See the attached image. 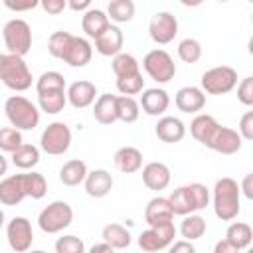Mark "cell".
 Masks as SVG:
<instances>
[{"label": "cell", "mask_w": 253, "mask_h": 253, "mask_svg": "<svg viewBox=\"0 0 253 253\" xmlns=\"http://www.w3.org/2000/svg\"><path fill=\"white\" fill-rule=\"evenodd\" d=\"M192 136L204 146L219 154H235L241 148V134L229 126H221L211 115H198L190 123Z\"/></svg>", "instance_id": "cell-1"}, {"label": "cell", "mask_w": 253, "mask_h": 253, "mask_svg": "<svg viewBox=\"0 0 253 253\" xmlns=\"http://www.w3.org/2000/svg\"><path fill=\"white\" fill-rule=\"evenodd\" d=\"M241 192L233 178H219L213 186V211L221 221H231L239 213Z\"/></svg>", "instance_id": "cell-2"}, {"label": "cell", "mask_w": 253, "mask_h": 253, "mask_svg": "<svg viewBox=\"0 0 253 253\" xmlns=\"http://www.w3.org/2000/svg\"><path fill=\"white\" fill-rule=\"evenodd\" d=\"M0 81L12 91H26L32 87V71L22 55L0 53Z\"/></svg>", "instance_id": "cell-3"}, {"label": "cell", "mask_w": 253, "mask_h": 253, "mask_svg": "<svg viewBox=\"0 0 253 253\" xmlns=\"http://www.w3.org/2000/svg\"><path fill=\"white\" fill-rule=\"evenodd\" d=\"M4 111H6V117H8L10 125L20 128V130H34L40 123L38 107L22 95L8 97L6 103H4Z\"/></svg>", "instance_id": "cell-4"}, {"label": "cell", "mask_w": 253, "mask_h": 253, "mask_svg": "<svg viewBox=\"0 0 253 253\" xmlns=\"http://www.w3.org/2000/svg\"><path fill=\"white\" fill-rule=\"evenodd\" d=\"M73 221V210L67 202L55 200L49 206H45L38 215V225L45 233H59L65 227H69Z\"/></svg>", "instance_id": "cell-5"}, {"label": "cell", "mask_w": 253, "mask_h": 253, "mask_svg": "<svg viewBox=\"0 0 253 253\" xmlns=\"http://www.w3.org/2000/svg\"><path fill=\"white\" fill-rule=\"evenodd\" d=\"M2 36H4V43L8 47V53H16V55L24 57L32 47V28L22 18H14V20L6 22Z\"/></svg>", "instance_id": "cell-6"}, {"label": "cell", "mask_w": 253, "mask_h": 253, "mask_svg": "<svg viewBox=\"0 0 253 253\" xmlns=\"http://www.w3.org/2000/svg\"><path fill=\"white\" fill-rule=\"evenodd\" d=\"M237 85V71L229 65H217L202 75V91L210 95H225Z\"/></svg>", "instance_id": "cell-7"}, {"label": "cell", "mask_w": 253, "mask_h": 253, "mask_svg": "<svg viewBox=\"0 0 253 253\" xmlns=\"http://www.w3.org/2000/svg\"><path fill=\"white\" fill-rule=\"evenodd\" d=\"M40 146L43 152L51 154V156H59V154H65L71 146V130L65 123L61 121H55L51 125H47L42 132V138H40Z\"/></svg>", "instance_id": "cell-8"}, {"label": "cell", "mask_w": 253, "mask_h": 253, "mask_svg": "<svg viewBox=\"0 0 253 253\" xmlns=\"http://www.w3.org/2000/svg\"><path fill=\"white\" fill-rule=\"evenodd\" d=\"M142 67L158 83H168L176 75V63L164 49H150L142 59Z\"/></svg>", "instance_id": "cell-9"}, {"label": "cell", "mask_w": 253, "mask_h": 253, "mask_svg": "<svg viewBox=\"0 0 253 253\" xmlns=\"http://www.w3.org/2000/svg\"><path fill=\"white\" fill-rule=\"evenodd\" d=\"M174 237H176L174 221H166L160 225H150L146 231H142L138 235V245L142 251L154 253V251H162V249L170 247Z\"/></svg>", "instance_id": "cell-10"}, {"label": "cell", "mask_w": 253, "mask_h": 253, "mask_svg": "<svg viewBox=\"0 0 253 253\" xmlns=\"http://www.w3.org/2000/svg\"><path fill=\"white\" fill-rule=\"evenodd\" d=\"M6 239H8V245L22 253V251H28L32 247V241H34V231H32V223L22 217V215H16L10 219L8 227H6Z\"/></svg>", "instance_id": "cell-11"}, {"label": "cell", "mask_w": 253, "mask_h": 253, "mask_svg": "<svg viewBox=\"0 0 253 253\" xmlns=\"http://www.w3.org/2000/svg\"><path fill=\"white\" fill-rule=\"evenodd\" d=\"M148 32H150V38L152 42L160 43V45H166L170 43L176 34H178V20L174 14L170 12H156L150 20V26H148Z\"/></svg>", "instance_id": "cell-12"}, {"label": "cell", "mask_w": 253, "mask_h": 253, "mask_svg": "<svg viewBox=\"0 0 253 253\" xmlns=\"http://www.w3.org/2000/svg\"><path fill=\"white\" fill-rule=\"evenodd\" d=\"M93 57V47L91 43L85 40V38H79V36H71L61 59L71 65V67H85Z\"/></svg>", "instance_id": "cell-13"}, {"label": "cell", "mask_w": 253, "mask_h": 253, "mask_svg": "<svg viewBox=\"0 0 253 253\" xmlns=\"http://www.w3.org/2000/svg\"><path fill=\"white\" fill-rule=\"evenodd\" d=\"M142 182L148 190H166L170 184V168L164 162H148L142 168Z\"/></svg>", "instance_id": "cell-14"}, {"label": "cell", "mask_w": 253, "mask_h": 253, "mask_svg": "<svg viewBox=\"0 0 253 253\" xmlns=\"http://www.w3.org/2000/svg\"><path fill=\"white\" fill-rule=\"evenodd\" d=\"M28 194H26V186H24V174H14L0 182V204L16 206Z\"/></svg>", "instance_id": "cell-15"}, {"label": "cell", "mask_w": 253, "mask_h": 253, "mask_svg": "<svg viewBox=\"0 0 253 253\" xmlns=\"http://www.w3.org/2000/svg\"><path fill=\"white\" fill-rule=\"evenodd\" d=\"M123 42H125L123 32H121L117 26L109 24V26L95 38V49H97L101 55H117V53L123 49Z\"/></svg>", "instance_id": "cell-16"}, {"label": "cell", "mask_w": 253, "mask_h": 253, "mask_svg": "<svg viewBox=\"0 0 253 253\" xmlns=\"http://www.w3.org/2000/svg\"><path fill=\"white\" fill-rule=\"evenodd\" d=\"M83 184H85V192L91 198H105L113 188V176L107 170L97 168V170L87 172Z\"/></svg>", "instance_id": "cell-17"}, {"label": "cell", "mask_w": 253, "mask_h": 253, "mask_svg": "<svg viewBox=\"0 0 253 253\" xmlns=\"http://www.w3.org/2000/svg\"><path fill=\"white\" fill-rule=\"evenodd\" d=\"M95 95H97V87H95V83L85 81V79L71 83L69 89H67V101H69L75 109H85V107L93 105Z\"/></svg>", "instance_id": "cell-18"}, {"label": "cell", "mask_w": 253, "mask_h": 253, "mask_svg": "<svg viewBox=\"0 0 253 253\" xmlns=\"http://www.w3.org/2000/svg\"><path fill=\"white\" fill-rule=\"evenodd\" d=\"M138 105L142 107V111H144L146 115H150V117H158V115H162V113L168 109V105H170V97H168V93H166L164 89L154 87V89H146V91H142V95H140V103H138Z\"/></svg>", "instance_id": "cell-19"}, {"label": "cell", "mask_w": 253, "mask_h": 253, "mask_svg": "<svg viewBox=\"0 0 253 253\" xmlns=\"http://www.w3.org/2000/svg\"><path fill=\"white\" fill-rule=\"evenodd\" d=\"M144 219L148 225H160V223H166V221H174V211H172V206L168 202V198H152L148 204H146V210H144Z\"/></svg>", "instance_id": "cell-20"}, {"label": "cell", "mask_w": 253, "mask_h": 253, "mask_svg": "<svg viewBox=\"0 0 253 253\" xmlns=\"http://www.w3.org/2000/svg\"><path fill=\"white\" fill-rule=\"evenodd\" d=\"M174 103L182 113H198L206 105V95L200 87H182L176 93Z\"/></svg>", "instance_id": "cell-21"}, {"label": "cell", "mask_w": 253, "mask_h": 253, "mask_svg": "<svg viewBox=\"0 0 253 253\" xmlns=\"http://www.w3.org/2000/svg\"><path fill=\"white\" fill-rule=\"evenodd\" d=\"M156 136L162 140V142H168V144H174V142H180L186 134V126L180 119L176 117H162L158 123H156V128H154Z\"/></svg>", "instance_id": "cell-22"}, {"label": "cell", "mask_w": 253, "mask_h": 253, "mask_svg": "<svg viewBox=\"0 0 253 253\" xmlns=\"http://www.w3.org/2000/svg\"><path fill=\"white\" fill-rule=\"evenodd\" d=\"M115 166L123 174H132L142 168V152L134 146H123L115 152Z\"/></svg>", "instance_id": "cell-23"}, {"label": "cell", "mask_w": 253, "mask_h": 253, "mask_svg": "<svg viewBox=\"0 0 253 253\" xmlns=\"http://www.w3.org/2000/svg\"><path fill=\"white\" fill-rule=\"evenodd\" d=\"M93 117L101 125H113L117 121V95L105 93L95 101L93 107Z\"/></svg>", "instance_id": "cell-24"}, {"label": "cell", "mask_w": 253, "mask_h": 253, "mask_svg": "<svg viewBox=\"0 0 253 253\" xmlns=\"http://www.w3.org/2000/svg\"><path fill=\"white\" fill-rule=\"evenodd\" d=\"M38 103H40L42 111H45L47 115H55V113L63 111V107L67 103V93H65V89L40 91L38 93Z\"/></svg>", "instance_id": "cell-25"}, {"label": "cell", "mask_w": 253, "mask_h": 253, "mask_svg": "<svg viewBox=\"0 0 253 253\" xmlns=\"http://www.w3.org/2000/svg\"><path fill=\"white\" fill-rule=\"evenodd\" d=\"M87 176V164L79 158L67 160L59 170V180L65 186H79Z\"/></svg>", "instance_id": "cell-26"}, {"label": "cell", "mask_w": 253, "mask_h": 253, "mask_svg": "<svg viewBox=\"0 0 253 253\" xmlns=\"http://www.w3.org/2000/svg\"><path fill=\"white\" fill-rule=\"evenodd\" d=\"M225 239H227V241H229L237 251H241V249H245V247H249V245H251L253 229H251V225H249V223L233 221V223L227 227V231H225Z\"/></svg>", "instance_id": "cell-27"}, {"label": "cell", "mask_w": 253, "mask_h": 253, "mask_svg": "<svg viewBox=\"0 0 253 253\" xmlns=\"http://www.w3.org/2000/svg\"><path fill=\"white\" fill-rule=\"evenodd\" d=\"M103 241H107L113 249H126L132 241L130 231L121 223H107L103 227Z\"/></svg>", "instance_id": "cell-28"}, {"label": "cell", "mask_w": 253, "mask_h": 253, "mask_svg": "<svg viewBox=\"0 0 253 253\" xmlns=\"http://www.w3.org/2000/svg\"><path fill=\"white\" fill-rule=\"evenodd\" d=\"M111 24L109 16L103 12V10H87L83 14V20H81V26H83V32L89 36V38H97L107 26Z\"/></svg>", "instance_id": "cell-29"}, {"label": "cell", "mask_w": 253, "mask_h": 253, "mask_svg": "<svg viewBox=\"0 0 253 253\" xmlns=\"http://www.w3.org/2000/svg\"><path fill=\"white\" fill-rule=\"evenodd\" d=\"M12 162L14 166L22 168V170H30L40 162V150L34 144H26L22 142L14 152H12Z\"/></svg>", "instance_id": "cell-30"}, {"label": "cell", "mask_w": 253, "mask_h": 253, "mask_svg": "<svg viewBox=\"0 0 253 253\" xmlns=\"http://www.w3.org/2000/svg\"><path fill=\"white\" fill-rule=\"evenodd\" d=\"M140 115V105L132 95H121L117 97V121L123 123H134Z\"/></svg>", "instance_id": "cell-31"}, {"label": "cell", "mask_w": 253, "mask_h": 253, "mask_svg": "<svg viewBox=\"0 0 253 253\" xmlns=\"http://www.w3.org/2000/svg\"><path fill=\"white\" fill-rule=\"evenodd\" d=\"M134 2L132 0H109V8H107V16L109 20L117 22V24H125L130 22L134 16Z\"/></svg>", "instance_id": "cell-32"}, {"label": "cell", "mask_w": 253, "mask_h": 253, "mask_svg": "<svg viewBox=\"0 0 253 253\" xmlns=\"http://www.w3.org/2000/svg\"><path fill=\"white\" fill-rule=\"evenodd\" d=\"M180 233L188 241L200 239L206 233V219L202 215H196V213H186L182 219V225H180Z\"/></svg>", "instance_id": "cell-33"}, {"label": "cell", "mask_w": 253, "mask_h": 253, "mask_svg": "<svg viewBox=\"0 0 253 253\" xmlns=\"http://www.w3.org/2000/svg\"><path fill=\"white\" fill-rule=\"evenodd\" d=\"M138 65H140V63L136 61V57L130 55V53L119 51L117 55H113V73H115L117 77H123V75H130V73L140 71Z\"/></svg>", "instance_id": "cell-34"}, {"label": "cell", "mask_w": 253, "mask_h": 253, "mask_svg": "<svg viewBox=\"0 0 253 253\" xmlns=\"http://www.w3.org/2000/svg\"><path fill=\"white\" fill-rule=\"evenodd\" d=\"M168 202H170V206H172L174 215H186V213H194V206H192V200H190V196H188L186 186L176 188V190L170 194Z\"/></svg>", "instance_id": "cell-35"}, {"label": "cell", "mask_w": 253, "mask_h": 253, "mask_svg": "<svg viewBox=\"0 0 253 253\" xmlns=\"http://www.w3.org/2000/svg\"><path fill=\"white\" fill-rule=\"evenodd\" d=\"M24 186H26V194L34 200H42L47 192V182L42 174L38 172H30V174H24Z\"/></svg>", "instance_id": "cell-36"}, {"label": "cell", "mask_w": 253, "mask_h": 253, "mask_svg": "<svg viewBox=\"0 0 253 253\" xmlns=\"http://www.w3.org/2000/svg\"><path fill=\"white\" fill-rule=\"evenodd\" d=\"M178 57L184 61V63H196L200 61L202 57V45L198 40L194 38H186L178 43Z\"/></svg>", "instance_id": "cell-37"}, {"label": "cell", "mask_w": 253, "mask_h": 253, "mask_svg": "<svg viewBox=\"0 0 253 253\" xmlns=\"http://www.w3.org/2000/svg\"><path fill=\"white\" fill-rule=\"evenodd\" d=\"M117 89L123 93V95H136L144 89V79H142V73L136 71V73H130V75H123V77H117Z\"/></svg>", "instance_id": "cell-38"}, {"label": "cell", "mask_w": 253, "mask_h": 253, "mask_svg": "<svg viewBox=\"0 0 253 253\" xmlns=\"http://www.w3.org/2000/svg\"><path fill=\"white\" fill-rule=\"evenodd\" d=\"M22 132L16 126H4L0 128V152H14L22 144Z\"/></svg>", "instance_id": "cell-39"}, {"label": "cell", "mask_w": 253, "mask_h": 253, "mask_svg": "<svg viewBox=\"0 0 253 253\" xmlns=\"http://www.w3.org/2000/svg\"><path fill=\"white\" fill-rule=\"evenodd\" d=\"M186 190H188V196H190V200H192L194 211H200V210H204V208L210 204V190H208L204 184L194 182V184H188Z\"/></svg>", "instance_id": "cell-40"}, {"label": "cell", "mask_w": 253, "mask_h": 253, "mask_svg": "<svg viewBox=\"0 0 253 253\" xmlns=\"http://www.w3.org/2000/svg\"><path fill=\"white\" fill-rule=\"evenodd\" d=\"M49 89H65V79L57 71H45L36 81V91H49Z\"/></svg>", "instance_id": "cell-41"}, {"label": "cell", "mask_w": 253, "mask_h": 253, "mask_svg": "<svg viewBox=\"0 0 253 253\" xmlns=\"http://www.w3.org/2000/svg\"><path fill=\"white\" fill-rule=\"evenodd\" d=\"M69 40H71V34H69V32H63V30H61V32H53V34L49 36V40H47V51H49L53 57L61 59V55H63V51H65Z\"/></svg>", "instance_id": "cell-42"}, {"label": "cell", "mask_w": 253, "mask_h": 253, "mask_svg": "<svg viewBox=\"0 0 253 253\" xmlns=\"http://www.w3.org/2000/svg\"><path fill=\"white\" fill-rule=\"evenodd\" d=\"M55 251L57 253H83L85 243H83V239H79L75 235H63L55 241Z\"/></svg>", "instance_id": "cell-43"}, {"label": "cell", "mask_w": 253, "mask_h": 253, "mask_svg": "<svg viewBox=\"0 0 253 253\" xmlns=\"http://www.w3.org/2000/svg\"><path fill=\"white\" fill-rule=\"evenodd\" d=\"M237 99L245 107H251L253 105V77L241 79V83L237 85Z\"/></svg>", "instance_id": "cell-44"}, {"label": "cell", "mask_w": 253, "mask_h": 253, "mask_svg": "<svg viewBox=\"0 0 253 253\" xmlns=\"http://www.w3.org/2000/svg\"><path fill=\"white\" fill-rule=\"evenodd\" d=\"M237 132L241 134V138L245 140H251L253 138V111H247L241 121H239V126H237Z\"/></svg>", "instance_id": "cell-45"}, {"label": "cell", "mask_w": 253, "mask_h": 253, "mask_svg": "<svg viewBox=\"0 0 253 253\" xmlns=\"http://www.w3.org/2000/svg\"><path fill=\"white\" fill-rule=\"evenodd\" d=\"M40 4V0H4V6L12 12H28L34 10Z\"/></svg>", "instance_id": "cell-46"}, {"label": "cell", "mask_w": 253, "mask_h": 253, "mask_svg": "<svg viewBox=\"0 0 253 253\" xmlns=\"http://www.w3.org/2000/svg\"><path fill=\"white\" fill-rule=\"evenodd\" d=\"M40 4L51 16H57L67 8V0H40Z\"/></svg>", "instance_id": "cell-47"}, {"label": "cell", "mask_w": 253, "mask_h": 253, "mask_svg": "<svg viewBox=\"0 0 253 253\" xmlns=\"http://www.w3.org/2000/svg\"><path fill=\"white\" fill-rule=\"evenodd\" d=\"M170 251L172 253H182V251H186V253H194V245L188 241V239H182V241H172L170 243Z\"/></svg>", "instance_id": "cell-48"}, {"label": "cell", "mask_w": 253, "mask_h": 253, "mask_svg": "<svg viewBox=\"0 0 253 253\" xmlns=\"http://www.w3.org/2000/svg\"><path fill=\"white\" fill-rule=\"evenodd\" d=\"M239 192H243V196H245L247 200H251V198H253V174H247V176L243 178Z\"/></svg>", "instance_id": "cell-49"}, {"label": "cell", "mask_w": 253, "mask_h": 253, "mask_svg": "<svg viewBox=\"0 0 253 253\" xmlns=\"http://www.w3.org/2000/svg\"><path fill=\"white\" fill-rule=\"evenodd\" d=\"M89 4H91V0H67V6H69L71 10H75V12H83V10H87Z\"/></svg>", "instance_id": "cell-50"}, {"label": "cell", "mask_w": 253, "mask_h": 253, "mask_svg": "<svg viewBox=\"0 0 253 253\" xmlns=\"http://www.w3.org/2000/svg\"><path fill=\"white\" fill-rule=\"evenodd\" d=\"M215 253H235L237 249L227 241V239H223V241H219L217 245H215V249H213Z\"/></svg>", "instance_id": "cell-51"}, {"label": "cell", "mask_w": 253, "mask_h": 253, "mask_svg": "<svg viewBox=\"0 0 253 253\" xmlns=\"http://www.w3.org/2000/svg\"><path fill=\"white\" fill-rule=\"evenodd\" d=\"M103 251H107V253H113L115 249L107 243V241H103V243H97V245H93L91 247V253H103Z\"/></svg>", "instance_id": "cell-52"}, {"label": "cell", "mask_w": 253, "mask_h": 253, "mask_svg": "<svg viewBox=\"0 0 253 253\" xmlns=\"http://www.w3.org/2000/svg\"><path fill=\"white\" fill-rule=\"evenodd\" d=\"M6 170H8V160L4 158V154L0 152V178L6 174Z\"/></svg>", "instance_id": "cell-53"}, {"label": "cell", "mask_w": 253, "mask_h": 253, "mask_svg": "<svg viewBox=\"0 0 253 253\" xmlns=\"http://www.w3.org/2000/svg\"><path fill=\"white\" fill-rule=\"evenodd\" d=\"M184 6H188V8H196V6H200L204 0H180Z\"/></svg>", "instance_id": "cell-54"}, {"label": "cell", "mask_w": 253, "mask_h": 253, "mask_svg": "<svg viewBox=\"0 0 253 253\" xmlns=\"http://www.w3.org/2000/svg\"><path fill=\"white\" fill-rule=\"evenodd\" d=\"M2 225H4V211L0 210V229H2Z\"/></svg>", "instance_id": "cell-55"}, {"label": "cell", "mask_w": 253, "mask_h": 253, "mask_svg": "<svg viewBox=\"0 0 253 253\" xmlns=\"http://www.w3.org/2000/svg\"><path fill=\"white\" fill-rule=\"evenodd\" d=\"M217 2H229V0H217Z\"/></svg>", "instance_id": "cell-56"}, {"label": "cell", "mask_w": 253, "mask_h": 253, "mask_svg": "<svg viewBox=\"0 0 253 253\" xmlns=\"http://www.w3.org/2000/svg\"><path fill=\"white\" fill-rule=\"evenodd\" d=\"M247 2H253V0H247Z\"/></svg>", "instance_id": "cell-57"}]
</instances>
